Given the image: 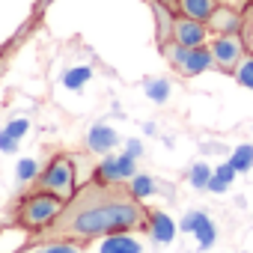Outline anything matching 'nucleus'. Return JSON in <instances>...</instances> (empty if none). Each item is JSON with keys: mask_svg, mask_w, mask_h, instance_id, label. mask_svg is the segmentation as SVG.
Here are the masks:
<instances>
[{"mask_svg": "<svg viewBox=\"0 0 253 253\" xmlns=\"http://www.w3.org/2000/svg\"><path fill=\"white\" fill-rule=\"evenodd\" d=\"M149 229V211L140 206L137 197L122 182H89L86 188L75 191L72 200L60 209V214L39 229V241H81L89 244L92 238H104L110 232H131Z\"/></svg>", "mask_w": 253, "mask_h": 253, "instance_id": "nucleus-1", "label": "nucleus"}, {"mask_svg": "<svg viewBox=\"0 0 253 253\" xmlns=\"http://www.w3.org/2000/svg\"><path fill=\"white\" fill-rule=\"evenodd\" d=\"M63 206H66L63 197L48 194V191H33V194H27V197L21 200V206H18V223H21L24 229L39 232V229H45V226L60 214Z\"/></svg>", "mask_w": 253, "mask_h": 253, "instance_id": "nucleus-2", "label": "nucleus"}, {"mask_svg": "<svg viewBox=\"0 0 253 253\" xmlns=\"http://www.w3.org/2000/svg\"><path fill=\"white\" fill-rule=\"evenodd\" d=\"M36 191L57 194L63 200L75 197V161L72 155H54L51 164L36 176Z\"/></svg>", "mask_w": 253, "mask_h": 253, "instance_id": "nucleus-3", "label": "nucleus"}, {"mask_svg": "<svg viewBox=\"0 0 253 253\" xmlns=\"http://www.w3.org/2000/svg\"><path fill=\"white\" fill-rule=\"evenodd\" d=\"M209 51H211L217 69L232 72L241 63V57H244V39L238 33H223V36H217V39L209 42Z\"/></svg>", "mask_w": 253, "mask_h": 253, "instance_id": "nucleus-4", "label": "nucleus"}, {"mask_svg": "<svg viewBox=\"0 0 253 253\" xmlns=\"http://www.w3.org/2000/svg\"><path fill=\"white\" fill-rule=\"evenodd\" d=\"M206 39H209L206 21H197V18H188V15H176V21H173V42L188 45V48H200V45H206Z\"/></svg>", "mask_w": 253, "mask_h": 253, "instance_id": "nucleus-5", "label": "nucleus"}, {"mask_svg": "<svg viewBox=\"0 0 253 253\" xmlns=\"http://www.w3.org/2000/svg\"><path fill=\"white\" fill-rule=\"evenodd\" d=\"M206 27H209V33H214V36H223V33H241V27H244V15L238 12V9H229V6H214V12L206 18Z\"/></svg>", "mask_w": 253, "mask_h": 253, "instance_id": "nucleus-6", "label": "nucleus"}, {"mask_svg": "<svg viewBox=\"0 0 253 253\" xmlns=\"http://www.w3.org/2000/svg\"><path fill=\"white\" fill-rule=\"evenodd\" d=\"M84 146H86L89 152H95V155H110V152L119 146V134H116V128H110V125H104V122H95L92 128L86 131V140H84Z\"/></svg>", "mask_w": 253, "mask_h": 253, "instance_id": "nucleus-7", "label": "nucleus"}, {"mask_svg": "<svg viewBox=\"0 0 253 253\" xmlns=\"http://www.w3.org/2000/svg\"><path fill=\"white\" fill-rule=\"evenodd\" d=\"M98 253H143V241L134 238L131 232H110L104 235Z\"/></svg>", "mask_w": 253, "mask_h": 253, "instance_id": "nucleus-8", "label": "nucleus"}, {"mask_svg": "<svg viewBox=\"0 0 253 253\" xmlns=\"http://www.w3.org/2000/svg\"><path fill=\"white\" fill-rule=\"evenodd\" d=\"M30 131V119H12V122H6V128L0 131V152L3 155H15L18 152V143H21V137Z\"/></svg>", "mask_w": 253, "mask_h": 253, "instance_id": "nucleus-9", "label": "nucleus"}, {"mask_svg": "<svg viewBox=\"0 0 253 253\" xmlns=\"http://www.w3.org/2000/svg\"><path fill=\"white\" fill-rule=\"evenodd\" d=\"M149 232L158 244H170L179 232V223L167 211H149Z\"/></svg>", "mask_w": 253, "mask_h": 253, "instance_id": "nucleus-10", "label": "nucleus"}, {"mask_svg": "<svg viewBox=\"0 0 253 253\" xmlns=\"http://www.w3.org/2000/svg\"><path fill=\"white\" fill-rule=\"evenodd\" d=\"M152 12H155V24H158V45H167L173 39V21L176 15L170 12V6L164 0H152Z\"/></svg>", "mask_w": 253, "mask_h": 253, "instance_id": "nucleus-11", "label": "nucleus"}, {"mask_svg": "<svg viewBox=\"0 0 253 253\" xmlns=\"http://www.w3.org/2000/svg\"><path fill=\"white\" fill-rule=\"evenodd\" d=\"M176 6L182 9V15L197 18V21H206V18L214 12L217 0H176Z\"/></svg>", "mask_w": 253, "mask_h": 253, "instance_id": "nucleus-12", "label": "nucleus"}, {"mask_svg": "<svg viewBox=\"0 0 253 253\" xmlns=\"http://www.w3.org/2000/svg\"><path fill=\"white\" fill-rule=\"evenodd\" d=\"M92 182H101V185L122 182V173H119V155L101 158V164H98V167H95V173H92Z\"/></svg>", "mask_w": 253, "mask_h": 253, "instance_id": "nucleus-13", "label": "nucleus"}, {"mask_svg": "<svg viewBox=\"0 0 253 253\" xmlns=\"http://www.w3.org/2000/svg\"><path fill=\"white\" fill-rule=\"evenodd\" d=\"M125 188H128V191H131V197H137V200H146V197H152V194L158 191L155 179H152V176H146V173H134L128 182H125Z\"/></svg>", "mask_w": 253, "mask_h": 253, "instance_id": "nucleus-14", "label": "nucleus"}, {"mask_svg": "<svg viewBox=\"0 0 253 253\" xmlns=\"http://www.w3.org/2000/svg\"><path fill=\"white\" fill-rule=\"evenodd\" d=\"M89 78H92V69H89V66H75V69L63 72V78H60V81H63V86H66V89H75V92H78V89H84V86H86V81H89Z\"/></svg>", "mask_w": 253, "mask_h": 253, "instance_id": "nucleus-15", "label": "nucleus"}, {"mask_svg": "<svg viewBox=\"0 0 253 253\" xmlns=\"http://www.w3.org/2000/svg\"><path fill=\"white\" fill-rule=\"evenodd\" d=\"M229 164L235 167V173H247V170H253V146H250V143L235 146V152L229 155Z\"/></svg>", "mask_w": 253, "mask_h": 253, "instance_id": "nucleus-16", "label": "nucleus"}, {"mask_svg": "<svg viewBox=\"0 0 253 253\" xmlns=\"http://www.w3.org/2000/svg\"><path fill=\"white\" fill-rule=\"evenodd\" d=\"M146 95L155 101V104H164L170 98V81L167 78H149L146 81Z\"/></svg>", "mask_w": 253, "mask_h": 253, "instance_id": "nucleus-17", "label": "nucleus"}, {"mask_svg": "<svg viewBox=\"0 0 253 253\" xmlns=\"http://www.w3.org/2000/svg\"><path fill=\"white\" fill-rule=\"evenodd\" d=\"M188 179H191V188H197V191H206V185H209V179H211V167H209L206 161H197V164L191 167Z\"/></svg>", "mask_w": 253, "mask_h": 253, "instance_id": "nucleus-18", "label": "nucleus"}, {"mask_svg": "<svg viewBox=\"0 0 253 253\" xmlns=\"http://www.w3.org/2000/svg\"><path fill=\"white\" fill-rule=\"evenodd\" d=\"M232 72H235V78H238V84H241V86L253 89V54H244V57H241V63H238Z\"/></svg>", "mask_w": 253, "mask_h": 253, "instance_id": "nucleus-19", "label": "nucleus"}, {"mask_svg": "<svg viewBox=\"0 0 253 253\" xmlns=\"http://www.w3.org/2000/svg\"><path fill=\"white\" fill-rule=\"evenodd\" d=\"M15 176H18L21 185L36 182V176H39V161H33V158H21L18 167H15Z\"/></svg>", "mask_w": 253, "mask_h": 253, "instance_id": "nucleus-20", "label": "nucleus"}, {"mask_svg": "<svg viewBox=\"0 0 253 253\" xmlns=\"http://www.w3.org/2000/svg\"><path fill=\"white\" fill-rule=\"evenodd\" d=\"M206 220H209V214H206V211H200V209H191V211H185V214H182V223H179V229H182V232H197V229H200Z\"/></svg>", "mask_w": 253, "mask_h": 253, "instance_id": "nucleus-21", "label": "nucleus"}, {"mask_svg": "<svg viewBox=\"0 0 253 253\" xmlns=\"http://www.w3.org/2000/svg\"><path fill=\"white\" fill-rule=\"evenodd\" d=\"M36 253H81V241H42Z\"/></svg>", "mask_w": 253, "mask_h": 253, "instance_id": "nucleus-22", "label": "nucleus"}, {"mask_svg": "<svg viewBox=\"0 0 253 253\" xmlns=\"http://www.w3.org/2000/svg\"><path fill=\"white\" fill-rule=\"evenodd\" d=\"M197 235V241H200V250H209V247H214V241H217V229H214V223H211V217L194 232Z\"/></svg>", "mask_w": 253, "mask_h": 253, "instance_id": "nucleus-23", "label": "nucleus"}, {"mask_svg": "<svg viewBox=\"0 0 253 253\" xmlns=\"http://www.w3.org/2000/svg\"><path fill=\"white\" fill-rule=\"evenodd\" d=\"M119 173H122V182H128L134 173H137V158L131 152H122L119 155Z\"/></svg>", "mask_w": 253, "mask_h": 253, "instance_id": "nucleus-24", "label": "nucleus"}, {"mask_svg": "<svg viewBox=\"0 0 253 253\" xmlns=\"http://www.w3.org/2000/svg\"><path fill=\"white\" fill-rule=\"evenodd\" d=\"M206 191H211V194H226V191H229V182L211 173V179H209V185H206Z\"/></svg>", "mask_w": 253, "mask_h": 253, "instance_id": "nucleus-25", "label": "nucleus"}, {"mask_svg": "<svg viewBox=\"0 0 253 253\" xmlns=\"http://www.w3.org/2000/svg\"><path fill=\"white\" fill-rule=\"evenodd\" d=\"M211 173H214V176H220V179H226L229 185H232V179H235V167H232L229 161H223V164H220V167H214Z\"/></svg>", "mask_w": 253, "mask_h": 253, "instance_id": "nucleus-26", "label": "nucleus"}, {"mask_svg": "<svg viewBox=\"0 0 253 253\" xmlns=\"http://www.w3.org/2000/svg\"><path fill=\"white\" fill-rule=\"evenodd\" d=\"M125 152H131V155H134V158H140V155H143V143H140V140H134V137H131V140H128V143H125Z\"/></svg>", "mask_w": 253, "mask_h": 253, "instance_id": "nucleus-27", "label": "nucleus"}, {"mask_svg": "<svg viewBox=\"0 0 253 253\" xmlns=\"http://www.w3.org/2000/svg\"><path fill=\"white\" fill-rule=\"evenodd\" d=\"M250 3H253V0H250Z\"/></svg>", "mask_w": 253, "mask_h": 253, "instance_id": "nucleus-28", "label": "nucleus"}]
</instances>
